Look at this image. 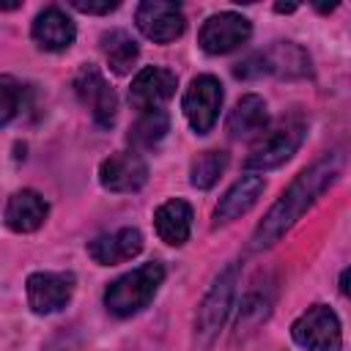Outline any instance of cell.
Returning a JSON list of instances; mask_svg holds the SVG:
<instances>
[{"instance_id": "6da1fadb", "label": "cell", "mask_w": 351, "mask_h": 351, "mask_svg": "<svg viewBox=\"0 0 351 351\" xmlns=\"http://www.w3.org/2000/svg\"><path fill=\"white\" fill-rule=\"evenodd\" d=\"M340 167H343V159L340 154H329L324 159H318L315 165H310L307 170H302L293 184L282 192V197L269 208V214L263 217V222L255 228L252 233V250H266L271 247L315 200L318 195L337 181L340 176Z\"/></svg>"}, {"instance_id": "7a4b0ae2", "label": "cell", "mask_w": 351, "mask_h": 351, "mask_svg": "<svg viewBox=\"0 0 351 351\" xmlns=\"http://www.w3.org/2000/svg\"><path fill=\"white\" fill-rule=\"evenodd\" d=\"M165 280V266L151 261V263H143L137 269H132L129 274L118 277L107 291H104V304L112 315L118 318H126V315H134L140 313L143 307H148V302L154 299V293L159 291Z\"/></svg>"}, {"instance_id": "3957f363", "label": "cell", "mask_w": 351, "mask_h": 351, "mask_svg": "<svg viewBox=\"0 0 351 351\" xmlns=\"http://www.w3.org/2000/svg\"><path fill=\"white\" fill-rule=\"evenodd\" d=\"M236 274H239V263H228L219 271V277L214 280L206 299L200 302L197 318H195V346H192V351H208V346L219 335V329L228 318V310H230L233 291H236Z\"/></svg>"}, {"instance_id": "277c9868", "label": "cell", "mask_w": 351, "mask_h": 351, "mask_svg": "<svg viewBox=\"0 0 351 351\" xmlns=\"http://www.w3.org/2000/svg\"><path fill=\"white\" fill-rule=\"evenodd\" d=\"M304 134H307V126L302 118H285L274 129L261 134V140L250 148V156L244 165L250 170H271L296 154Z\"/></svg>"}, {"instance_id": "5b68a950", "label": "cell", "mask_w": 351, "mask_h": 351, "mask_svg": "<svg viewBox=\"0 0 351 351\" xmlns=\"http://www.w3.org/2000/svg\"><path fill=\"white\" fill-rule=\"evenodd\" d=\"M293 340L307 351H340L343 332L337 315L326 304H313L293 324Z\"/></svg>"}, {"instance_id": "8992f818", "label": "cell", "mask_w": 351, "mask_h": 351, "mask_svg": "<svg viewBox=\"0 0 351 351\" xmlns=\"http://www.w3.org/2000/svg\"><path fill=\"white\" fill-rule=\"evenodd\" d=\"M219 107H222V85H219V80L211 77V74L195 77L189 82L186 93H184V115H186L189 126L197 134L211 132V126L217 123Z\"/></svg>"}, {"instance_id": "52a82bcc", "label": "cell", "mask_w": 351, "mask_h": 351, "mask_svg": "<svg viewBox=\"0 0 351 351\" xmlns=\"http://www.w3.org/2000/svg\"><path fill=\"white\" fill-rule=\"evenodd\" d=\"M74 90H77L80 101L90 110L93 121H96L101 129H110V126L115 123V112H118L115 90L107 85V80H104L93 66L80 69V74L74 77Z\"/></svg>"}, {"instance_id": "ba28073f", "label": "cell", "mask_w": 351, "mask_h": 351, "mask_svg": "<svg viewBox=\"0 0 351 351\" xmlns=\"http://www.w3.org/2000/svg\"><path fill=\"white\" fill-rule=\"evenodd\" d=\"M71 293H74V274L69 271H36L27 277V304L38 315L63 310Z\"/></svg>"}, {"instance_id": "9c48e42d", "label": "cell", "mask_w": 351, "mask_h": 351, "mask_svg": "<svg viewBox=\"0 0 351 351\" xmlns=\"http://www.w3.org/2000/svg\"><path fill=\"white\" fill-rule=\"evenodd\" d=\"M252 27L250 19H244L241 14L233 11H222L206 19V25L200 27V47L208 55H225L236 47H241L250 38Z\"/></svg>"}, {"instance_id": "30bf717a", "label": "cell", "mask_w": 351, "mask_h": 351, "mask_svg": "<svg viewBox=\"0 0 351 351\" xmlns=\"http://www.w3.org/2000/svg\"><path fill=\"white\" fill-rule=\"evenodd\" d=\"M184 14L176 3H162V0H145L137 8V27L145 38L156 44L176 41L184 33Z\"/></svg>"}, {"instance_id": "8fae6325", "label": "cell", "mask_w": 351, "mask_h": 351, "mask_svg": "<svg viewBox=\"0 0 351 351\" xmlns=\"http://www.w3.org/2000/svg\"><path fill=\"white\" fill-rule=\"evenodd\" d=\"M173 93H176V74L162 66H148L132 80L129 101L134 110L151 112L159 110L167 99H173Z\"/></svg>"}, {"instance_id": "7c38bea8", "label": "cell", "mask_w": 351, "mask_h": 351, "mask_svg": "<svg viewBox=\"0 0 351 351\" xmlns=\"http://www.w3.org/2000/svg\"><path fill=\"white\" fill-rule=\"evenodd\" d=\"M99 181L110 192H137L148 181V165L143 162L140 154L121 151L101 162Z\"/></svg>"}, {"instance_id": "4fadbf2b", "label": "cell", "mask_w": 351, "mask_h": 351, "mask_svg": "<svg viewBox=\"0 0 351 351\" xmlns=\"http://www.w3.org/2000/svg\"><path fill=\"white\" fill-rule=\"evenodd\" d=\"M140 250H143V236L134 228H121L115 233H104L88 244V255L101 266L123 263V261L134 258Z\"/></svg>"}, {"instance_id": "5bb4252c", "label": "cell", "mask_w": 351, "mask_h": 351, "mask_svg": "<svg viewBox=\"0 0 351 351\" xmlns=\"http://www.w3.org/2000/svg\"><path fill=\"white\" fill-rule=\"evenodd\" d=\"M263 195V178L261 176H241L228 192H225V197L217 203V211H214V225H228V222H233L236 217H241V214H247L255 203H258V197Z\"/></svg>"}, {"instance_id": "9a60e30c", "label": "cell", "mask_w": 351, "mask_h": 351, "mask_svg": "<svg viewBox=\"0 0 351 351\" xmlns=\"http://www.w3.org/2000/svg\"><path fill=\"white\" fill-rule=\"evenodd\" d=\"M74 22L60 8H44L33 22V38L47 52H60L74 41Z\"/></svg>"}, {"instance_id": "2e32d148", "label": "cell", "mask_w": 351, "mask_h": 351, "mask_svg": "<svg viewBox=\"0 0 351 351\" xmlns=\"http://www.w3.org/2000/svg\"><path fill=\"white\" fill-rule=\"evenodd\" d=\"M47 219V203L38 192L22 189L16 192L5 206V225L16 233H33Z\"/></svg>"}, {"instance_id": "e0dca14e", "label": "cell", "mask_w": 351, "mask_h": 351, "mask_svg": "<svg viewBox=\"0 0 351 351\" xmlns=\"http://www.w3.org/2000/svg\"><path fill=\"white\" fill-rule=\"evenodd\" d=\"M269 112H266V101L255 93H247L236 101V107L228 115V134L241 140V137H252L258 132L266 129Z\"/></svg>"}, {"instance_id": "ac0fdd59", "label": "cell", "mask_w": 351, "mask_h": 351, "mask_svg": "<svg viewBox=\"0 0 351 351\" xmlns=\"http://www.w3.org/2000/svg\"><path fill=\"white\" fill-rule=\"evenodd\" d=\"M154 225H156V233L162 241L178 247L189 239V230H192V208L189 203L184 200H167L156 208L154 214Z\"/></svg>"}, {"instance_id": "d6986e66", "label": "cell", "mask_w": 351, "mask_h": 351, "mask_svg": "<svg viewBox=\"0 0 351 351\" xmlns=\"http://www.w3.org/2000/svg\"><path fill=\"white\" fill-rule=\"evenodd\" d=\"M266 63V74H280V77H302L310 71V58L291 41H280L271 49L261 52Z\"/></svg>"}, {"instance_id": "ffe728a7", "label": "cell", "mask_w": 351, "mask_h": 351, "mask_svg": "<svg viewBox=\"0 0 351 351\" xmlns=\"http://www.w3.org/2000/svg\"><path fill=\"white\" fill-rule=\"evenodd\" d=\"M101 49L115 74H126L137 60V44L126 30H110L101 36Z\"/></svg>"}, {"instance_id": "44dd1931", "label": "cell", "mask_w": 351, "mask_h": 351, "mask_svg": "<svg viewBox=\"0 0 351 351\" xmlns=\"http://www.w3.org/2000/svg\"><path fill=\"white\" fill-rule=\"evenodd\" d=\"M167 126H170V121H167V112L165 110L143 112L134 121V126L129 129V143L137 145V148H154V145H159L165 140Z\"/></svg>"}, {"instance_id": "7402d4cb", "label": "cell", "mask_w": 351, "mask_h": 351, "mask_svg": "<svg viewBox=\"0 0 351 351\" xmlns=\"http://www.w3.org/2000/svg\"><path fill=\"white\" fill-rule=\"evenodd\" d=\"M225 165H228V154H222V151H203V154L192 162V170H189L192 186H197V189L214 186V184L219 181Z\"/></svg>"}, {"instance_id": "603a6c76", "label": "cell", "mask_w": 351, "mask_h": 351, "mask_svg": "<svg viewBox=\"0 0 351 351\" xmlns=\"http://www.w3.org/2000/svg\"><path fill=\"white\" fill-rule=\"evenodd\" d=\"M19 107H22V85L14 77L3 74L0 77V126L11 123L19 112Z\"/></svg>"}, {"instance_id": "cb8c5ba5", "label": "cell", "mask_w": 351, "mask_h": 351, "mask_svg": "<svg viewBox=\"0 0 351 351\" xmlns=\"http://www.w3.org/2000/svg\"><path fill=\"white\" fill-rule=\"evenodd\" d=\"M71 5L82 14H110L112 8H118V3H85V0H71Z\"/></svg>"}]
</instances>
